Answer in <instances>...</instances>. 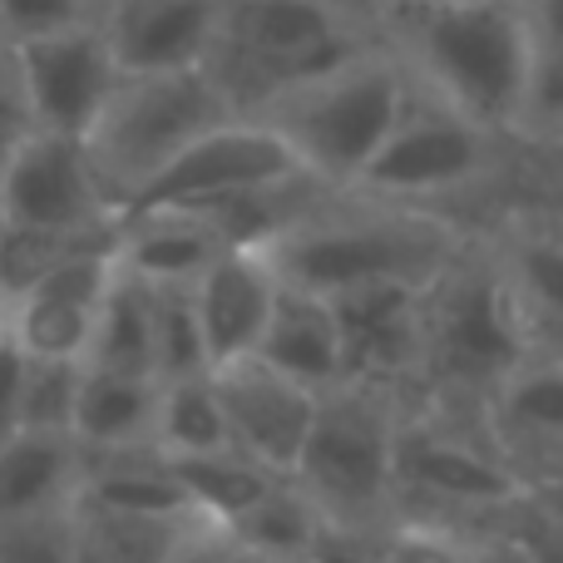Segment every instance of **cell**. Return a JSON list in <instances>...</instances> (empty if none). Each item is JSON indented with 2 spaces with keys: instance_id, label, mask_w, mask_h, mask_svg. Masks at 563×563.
Listing matches in <instances>:
<instances>
[{
  "instance_id": "40",
  "label": "cell",
  "mask_w": 563,
  "mask_h": 563,
  "mask_svg": "<svg viewBox=\"0 0 563 563\" xmlns=\"http://www.w3.org/2000/svg\"><path fill=\"white\" fill-rule=\"evenodd\" d=\"M544 109H563V45H549L534 55V95Z\"/></svg>"
},
{
  "instance_id": "12",
  "label": "cell",
  "mask_w": 563,
  "mask_h": 563,
  "mask_svg": "<svg viewBox=\"0 0 563 563\" xmlns=\"http://www.w3.org/2000/svg\"><path fill=\"white\" fill-rule=\"evenodd\" d=\"M228 0H114L99 15L124 75H178L213 65Z\"/></svg>"
},
{
  "instance_id": "22",
  "label": "cell",
  "mask_w": 563,
  "mask_h": 563,
  "mask_svg": "<svg viewBox=\"0 0 563 563\" xmlns=\"http://www.w3.org/2000/svg\"><path fill=\"white\" fill-rule=\"evenodd\" d=\"M79 505L114 509V515H144V519H198L168 455H158V450L85 455Z\"/></svg>"
},
{
  "instance_id": "37",
  "label": "cell",
  "mask_w": 563,
  "mask_h": 563,
  "mask_svg": "<svg viewBox=\"0 0 563 563\" xmlns=\"http://www.w3.org/2000/svg\"><path fill=\"white\" fill-rule=\"evenodd\" d=\"M301 563H380V549L371 544L366 534H356V529H331L327 525Z\"/></svg>"
},
{
  "instance_id": "20",
  "label": "cell",
  "mask_w": 563,
  "mask_h": 563,
  "mask_svg": "<svg viewBox=\"0 0 563 563\" xmlns=\"http://www.w3.org/2000/svg\"><path fill=\"white\" fill-rule=\"evenodd\" d=\"M396 489H416L450 505H505L515 479L470 445L430 430H400L396 435Z\"/></svg>"
},
{
  "instance_id": "47",
  "label": "cell",
  "mask_w": 563,
  "mask_h": 563,
  "mask_svg": "<svg viewBox=\"0 0 563 563\" xmlns=\"http://www.w3.org/2000/svg\"><path fill=\"white\" fill-rule=\"evenodd\" d=\"M0 331H5V307H0Z\"/></svg>"
},
{
  "instance_id": "41",
  "label": "cell",
  "mask_w": 563,
  "mask_h": 563,
  "mask_svg": "<svg viewBox=\"0 0 563 563\" xmlns=\"http://www.w3.org/2000/svg\"><path fill=\"white\" fill-rule=\"evenodd\" d=\"M539 49L563 45V0H539Z\"/></svg>"
},
{
  "instance_id": "15",
  "label": "cell",
  "mask_w": 563,
  "mask_h": 563,
  "mask_svg": "<svg viewBox=\"0 0 563 563\" xmlns=\"http://www.w3.org/2000/svg\"><path fill=\"white\" fill-rule=\"evenodd\" d=\"M346 351V386H380L420 351V287H361L331 297Z\"/></svg>"
},
{
  "instance_id": "32",
  "label": "cell",
  "mask_w": 563,
  "mask_h": 563,
  "mask_svg": "<svg viewBox=\"0 0 563 563\" xmlns=\"http://www.w3.org/2000/svg\"><path fill=\"white\" fill-rule=\"evenodd\" d=\"M505 410L515 416V426H525V430H554V435H563V371L525 376L509 390Z\"/></svg>"
},
{
  "instance_id": "17",
  "label": "cell",
  "mask_w": 563,
  "mask_h": 563,
  "mask_svg": "<svg viewBox=\"0 0 563 563\" xmlns=\"http://www.w3.org/2000/svg\"><path fill=\"white\" fill-rule=\"evenodd\" d=\"M257 361L273 366L277 376L317 390V396L346 386V351H341V327L331 301L282 282V297L273 321H267L263 346H257Z\"/></svg>"
},
{
  "instance_id": "9",
  "label": "cell",
  "mask_w": 563,
  "mask_h": 563,
  "mask_svg": "<svg viewBox=\"0 0 563 563\" xmlns=\"http://www.w3.org/2000/svg\"><path fill=\"white\" fill-rule=\"evenodd\" d=\"M0 223L55 238H109L119 233L114 198L104 194L89 148L65 134H35L0 178Z\"/></svg>"
},
{
  "instance_id": "24",
  "label": "cell",
  "mask_w": 563,
  "mask_h": 563,
  "mask_svg": "<svg viewBox=\"0 0 563 563\" xmlns=\"http://www.w3.org/2000/svg\"><path fill=\"white\" fill-rule=\"evenodd\" d=\"M89 371H109V376H139L158 380V351H154V287L129 277L114 267L109 297L99 307V327L89 341Z\"/></svg>"
},
{
  "instance_id": "30",
  "label": "cell",
  "mask_w": 563,
  "mask_h": 563,
  "mask_svg": "<svg viewBox=\"0 0 563 563\" xmlns=\"http://www.w3.org/2000/svg\"><path fill=\"white\" fill-rule=\"evenodd\" d=\"M0 563H79L69 515L0 525Z\"/></svg>"
},
{
  "instance_id": "25",
  "label": "cell",
  "mask_w": 563,
  "mask_h": 563,
  "mask_svg": "<svg viewBox=\"0 0 563 563\" xmlns=\"http://www.w3.org/2000/svg\"><path fill=\"white\" fill-rule=\"evenodd\" d=\"M184 485L188 505L198 509V519H208L213 529L233 534L257 505L282 485L273 470H263L257 460L223 450V455H194V460H168Z\"/></svg>"
},
{
  "instance_id": "19",
  "label": "cell",
  "mask_w": 563,
  "mask_h": 563,
  "mask_svg": "<svg viewBox=\"0 0 563 563\" xmlns=\"http://www.w3.org/2000/svg\"><path fill=\"white\" fill-rule=\"evenodd\" d=\"M435 356L450 376L465 380L505 376L515 366V321H509L505 297L489 282H465L445 297V307L435 317Z\"/></svg>"
},
{
  "instance_id": "44",
  "label": "cell",
  "mask_w": 563,
  "mask_h": 563,
  "mask_svg": "<svg viewBox=\"0 0 563 563\" xmlns=\"http://www.w3.org/2000/svg\"><path fill=\"white\" fill-rule=\"evenodd\" d=\"M416 5H495V0H416Z\"/></svg>"
},
{
  "instance_id": "39",
  "label": "cell",
  "mask_w": 563,
  "mask_h": 563,
  "mask_svg": "<svg viewBox=\"0 0 563 563\" xmlns=\"http://www.w3.org/2000/svg\"><path fill=\"white\" fill-rule=\"evenodd\" d=\"M184 563H273V559H263V554H253L247 544H238L228 529H213L208 525L203 534L188 544V554H184Z\"/></svg>"
},
{
  "instance_id": "6",
  "label": "cell",
  "mask_w": 563,
  "mask_h": 563,
  "mask_svg": "<svg viewBox=\"0 0 563 563\" xmlns=\"http://www.w3.org/2000/svg\"><path fill=\"white\" fill-rule=\"evenodd\" d=\"M396 435L400 426L376 386H336L321 396L317 426L291 475L321 525L366 534V525L396 495Z\"/></svg>"
},
{
  "instance_id": "3",
  "label": "cell",
  "mask_w": 563,
  "mask_h": 563,
  "mask_svg": "<svg viewBox=\"0 0 563 563\" xmlns=\"http://www.w3.org/2000/svg\"><path fill=\"white\" fill-rule=\"evenodd\" d=\"M356 20L327 0H228L223 35L213 49V79L238 114H257L273 99L361 55Z\"/></svg>"
},
{
  "instance_id": "29",
  "label": "cell",
  "mask_w": 563,
  "mask_h": 563,
  "mask_svg": "<svg viewBox=\"0 0 563 563\" xmlns=\"http://www.w3.org/2000/svg\"><path fill=\"white\" fill-rule=\"evenodd\" d=\"M79 386H85V366H79V361H35L30 356L25 420H20V430H40V435H75Z\"/></svg>"
},
{
  "instance_id": "13",
  "label": "cell",
  "mask_w": 563,
  "mask_h": 563,
  "mask_svg": "<svg viewBox=\"0 0 563 563\" xmlns=\"http://www.w3.org/2000/svg\"><path fill=\"white\" fill-rule=\"evenodd\" d=\"M479 168V134L465 114H445V109H420L416 99L406 104L396 134L376 154L356 188L366 194H435Z\"/></svg>"
},
{
  "instance_id": "11",
  "label": "cell",
  "mask_w": 563,
  "mask_h": 563,
  "mask_svg": "<svg viewBox=\"0 0 563 563\" xmlns=\"http://www.w3.org/2000/svg\"><path fill=\"white\" fill-rule=\"evenodd\" d=\"M114 267V243L89 247V253H75L69 263H59L55 273L40 277L25 297H15L5 307L10 336L35 361H79L85 366Z\"/></svg>"
},
{
  "instance_id": "27",
  "label": "cell",
  "mask_w": 563,
  "mask_h": 563,
  "mask_svg": "<svg viewBox=\"0 0 563 563\" xmlns=\"http://www.w3.org/2000/svg\"><path fill=\"white\" fill-rule=\"evenodd\" d=\"M321 529L327 525H321V515L311 509V499L301 495L291 479H282L273 495H267L263 505L233 529V539L247 544L253 554L273 559V563H301L311 554V544H317Z\"/></svg>"
},
{
  "instance_id": "23",
  "label": "cell",
  "mask_w": 563,
  "mask_h": 563,
  "mask_svg": "<svg viewBox=\"0 0 563 563\" xmlns=\"http://www.w3.org/2000/svg\"><path fill=\"white\" fill-rule=\"evenodd\" d=\"M208 529V519H144L114 509L79 505L69 509L79 563H184L188 544Z\"/></svg>"
},
{
  "instance_id": "42",
  "label": "cell",
  "mask_w": 563,
  "mask_h": 563,
  "mask_svg": "<svg viewBox=\"0 0 563 563\" xmlns=\"http://www.w3.org/2000/svg\"><path fill=\"white\" fill-rule=\"evenodd\" d=\"M475 563H534L525 554V549L515 544V539H509V544H495V549H485V554H479Z\"/></svg>"
},
{
  "instance_id": "48",
  "label": "cell",
  "mask_w": 563,
  "mask_h": 563,
  "mask_svg": "<svg viewBox=\"0 0 563 563\" xmlns=\"http://www.w3.org/2000/svg\"><path fill=\"white\" fill-rule=\"evenodd\" d=\"M0 228H5V223H0Z\"/></svg>"
},
{
  "instance_id": "31",
  "label": "cell",
  "mask_w": 563,
  "mask_h": 563,
  "mask_svg": "<svg viewBox=\"0 0 563 563\" xmlns=\"http://www.w3.org/2000/svg\"><path fill=\"white\" fill-rule=\"evenodd\" d=\"M85 20H95L89 0H0V25H5L10 45L35 40V35H55V30H69V25H85Z\"/></svg>"
},
{
  "instance_id": "7",
  "label": "cell",
  "mask_w": 563,
  "mask_h": 563,
  "mask_svg": "<svg viewBox=\"0 0 563 563\" xmlns=\"http://www.w3.org/2000/svg\"><path fill=\"white\" fill-rule=\"evenodd\" d=\"M291 178H311L297 164L287 144L257 119H233V124L203 134L188 154H178L144 194H134L119 218L134 213H203L213 203H228L238 194H257V188L291 184Z\"/></svg>"
},
{
  "instance_id": "14",
  "label": "cell",
  "mask_w": 563,
  "mask_h": 563,
  "mask_svg": "<svg viewBox=\"0 0 563 563\" xmlns=\"http://www.w3.org/2000/svg\"><path fill=\"white\" fill-rule=\"evenodd\" d=\"M277 297H282V273L267 253H223L194 282V307L213 371L257 356L267 321L277 311Z\"/></svg>"
},
{
  "instance_id": "4",
  "label": "cell",
  "mask_w": 563,
  "mask_h": 563,
  "mask_svg": "<svg viewBox=\"0 0 563 563\" xmlns=\"http://www.w3.org/2000/svg\"><path fill=\"white\" fill-rule=\"evenodd\" d=\"M273 267L287 287L311 297H341L361 287H420L445 267L450 238L426 218L406 213H346L321 203L297 233L273 247Z\"/></svg>"
},
{
  "instance_id": "18",
  "label": "cell",
  "mask_w": 563,
  "mask_h": 563,
  "mask_svg": "<svg viewBox=\"0 0 563 563\" xmlns=\"http://www.w3.org/2000/svg\"><path fill=\"white\" fill-rule=\"evenodd\" d=\"M223 238L198 213H134L119 218L114 257L144 287H194L223 257Z\"/></svg>"
},
{
  "instance_id": "2",
  "label": "cell",
  "mask_w": 563,
  "mask_h": 563,
  "mask_svg": "<svg viewBox=\"0 0 563 563\" xmlns=\"http://www.w3.org/2000/svg\"><path fill=\"white\" fill-rule=\"evenodd\" d=\"M243 119L213 69H178V75H124L99 124L89 129L85 148L114 213L134 194H144L178 154L203 134Z\"/></svg>"
},
{
  "instance_id": "10",
  "label": "cell",
  "mask_w": 563,
  "mask_h": 563,
  "mask_svg": "<svg viewBox=\"0 0 563 563\" xmlns=\"http://www.w3.org/2000/svg\"><path fill=\"white\" fill-rule=\"evenodd\" d=\"M213 386H218V400H223L228 435H233L238 455L257 460L277 479L297 475L301 450H307L311 426H317V406H321L317 390L277 376L257 356L213 371Z\"/></svg>"
},
{
  "instance_id": "21",
  "label": "cell",
  "mask_w": 563,
  "mask_h": 563,
  "mask_svg": "<svg viewBox=\"0 0 563 563\" xmlns=\"http://www.w3.org/2000/svg\"><path fill=\"white\" fill-rule=\"evenodd\" d=\"M75 445L85 455L158 450V380L109 376L85 366L75 406Z\"/></svg>"
},
{
  "instance_id": "46",
  "label": "cell",
  "mask_w": 563,
  "mask_h": 563,
  "mask_svg": "<svg viewBox=\"0 0 563 563\" xmlns=\"http://www.w3.org/2000/svg\"><path fill=\"white\" fill-rule=\"evenodd\" d=\"M0 59H10V40H5V25H0Z\"/></svg>"
},
{
  "instance_id": "1",
  "label": "cell",
  "mask_w": 563,
  "mask_h": 563,
  "mask_svg": "<svg viewBox=\"0 0 563 563\" xmlns=\"http://www.w3.org/2000/svg\"><path fill=\"white\" fill-rule=\"evenodd\" d=\"M406 104L410 85L396 59L361 49L351 65L291 89L247 119L267 124L317 184L341 194V188H356L366 178L386 139L396 134Z\"/></svg>"
},
{
  "instance_id": "26",
  "label": "cell",
  "mask_w": 563,
  "mask_h": 563,
  "mask_svg": "<svg viewBox=\"0 0 563 563\" xmlns=\"http://www.w3.org/2000/svg\"><path fill=\"white\" fill-rule=\"evenodd\" d=\"M223 450H233V435H228V416L213 376L158 386V455L194 460V455H223Z\"/></svg>"
},
{
  "instance_id": "43",
  "label": "cell",
  "mask_w": 563,
  "mask_h": 563,
  "mask_svg": "<svg viewBox=\"0 0 563 563\" xmlns=\"http://www.w3.org/2000/svg\"><path fill=\"white\" fill-rule=\"evenodd\" d=\"M327 5H331V10H341L346 20H356V25H361V15H366L371 5H380V0H327Z\"/></svg>"
},
{
  "instance_id": "36",
  "label": "cell",
  "mask_w": 563,
  "mask_h": 563,
  "mask_svg": "<svg viewBox=\"0 0 563 563\" xmlns=\"http://www.w3.org/2000/svg\"><path fill=\"white\" fill-rule=\"evenodd\" d=\"M519 273H525V287L534 291L539 307L563 317V247H554V243L525 247V253H519Z\"/></svg>"
},
{
  "instance_id": "45",
  "label": "cell",
  "mask_w": 563,
  "mask_h": 563,
  "mask_svg": "<svg viewBox=\"0 0 563 563\" xmlns=\"http://www.w3.org/2000/svg\"><path fill=\"white\" fill-rule=\"evenodd\" d=\"M89 5H95V20H99V15H104V10H109V5H114V0H89Z\"/></svg>"
},
{
  "instance_id": "16",
  "label": "cell",
  "mask_w": 563,
  "mask_h": 563,
  "mask_svg": "<svg viewBox=\"0 0 563 563\" xmlns=\"http://www.w3.org/2000/svg\"><path fill=\"white\" fill-rule=\"evenodd\" d=\"M85 479V450L75 435H20L0 440V525L69 515Z\"/></svg>"
},
{
  "instance_id": "34",
  "label": "cell",
  "mask_w": 563,
  "mask_h": 563,
  "mask_svg": "<svg viewBox=\"0 0 563 563\" xmlns=\"http://www.w3.org/2000/svg\"><path fill=\"white\" fill-rule=\"evenodd\" d=\"M25 386H30V351L10 336V327L0 331V440L20 435L25 420Z\"/></svg>"
},
{
  "instance_id": "28",
  "label": "cell",
  "mask_w": 563,
  "mask_h": 563,
  "mask_svg": "<svg viewBox=\"0 0 563 563\" xmlns=\"http://www.w3.org/2000/svg\"><path fill=\"white\" fill-rule=\"evenodd\" d=\"M154 351H158V386L213 376V356H208L203 327H198L194 287H154Z\"/></svg>"
},
{
  "instance_id": "33",
  "label": "cell",
  "mask_w": 563,
  "mask_h": 563,
  "mask_svg": "<svg viewBox=\"0 0 563 563\" xmlns=\"http://www.w3.org/2000/svg\"><path fill=\"white\" fill-rule=\"evenodd\" d=\"M376 549H380V563H475L450 534L426 529V525L396 529V534H386Z\"/></svg>"
},
{
  "instance_id": "35",
  "label": "cell",
  "mask_w": 563,
  "mask_h": 563,
  "mask_svg": "<svg viewBox=\"0 0 563 563\" xmlns=\"http://www.w3.org/2000/svg\"><path fill=\"white\" fill-rule=\"evenodd\" d=\"M30 134H35V119H30V104L20 95V79L10 69V59H0V178L15 164V154L25 148Z\"/></svg>"
},
{
  "instance_id": "5",
  "label": "cell",
  "mask_w": 563,
  "mask_h": 563,
  "mask_svg": "<svg viewBox=\"0 0 563 563\" xmlns=\"http://www.w3.org/2000/svg\"><path fill=\"white\" fill-rule=\"evenodd\" d=\"M416 59L465 119H509L534 95V40L505 0L406 10Z\"/></svg>"
},
{
  "instance_id": "38",
  "label": "cell",
  "mask_w": 563,
  "mask_h": 563,
  "mask_svg": "<svg viewBox=\"0 0 563 563\" xmlns=\"http://www.w3.org/2000/svg\"><path fill=\"white\" fill-rule=\"evenodd\" d=\"M515 544L534 563H563V519L559 515H529L525 529L515 534Z\"/></svg>"
},
{
  "instance_id": "8",
  "label": "cell",
  "mask_w": 563,
  "mask_h": 563,
  "mask_svg": "<svg viewBox=\"0 0 563 563\" xmlns=\"http://www.w3.org/2000/svg\"><path fill=\"white\" fill-rule=\"evenodd\" d=\"M10 69L20 79V95H25L35 129L79 139V144L89 139V129L99 124L104 104L124 79L99 20L10 45Z\"/></svg>"
}]
</instances>
